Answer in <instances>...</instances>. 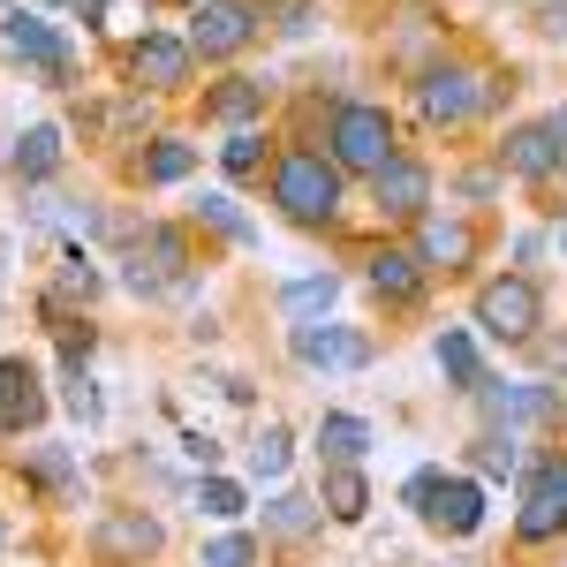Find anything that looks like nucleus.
Listing matches in <instances>:
<instances>
[{
  "label": "nucleus",
  "mask_w": 567,
  "mask_h": 567,
  "mask_svg": "<svg viewBox=\"0 0 567 567\" xmlns=\"http://www.w3.org/2000/svg\"><path fill=\"white\" fill-rule=\"evenodd\" d=\"M272 197H280L288 219L318 227V219H333V205H341V175H333L318 152H288V159L272 167Z\"/></svg>",
  "instance_id": "obj_1"
},
{
  "label": "nucleus",
  "mask_w": 567,
  "mask_h": 567,
  "mask_svg": "<svg viewBox=\"0 0 567 567\" xmlns=\"http://www.w3.org/2000/svg\"><path fill=\"white\" fill-rule=\"evenodd\" d=\"M386 159H393V122H386V106H363V99L333 106V167L379 175Z\"/></svg>",
  "instance_id": "obj_2"
},
{
  "label": "nucleus",
  "mask_w": 567,
  "mask_h": 567,
  "mask_svg": "<svg viewBox=\"0 0 567 567\" xmlns=\"http://www.w3.org/2000/svg\"><path fill=\"white\" fill-rule=\"evenodd\" d=\"M409 499H416L439 529H454V537H470V529L484 523V492L470 477H454V484L446 477H409Z\"/></svg>",
  "instance_id": "obj_3"
},
{
  "label": "nucleus",
  "mask_w": 567,
  "mask_h": 567,
  "mask_svg": "<svg viewBox=\"0 0 567 567\" xmlns=\"http://www.w3.org/2000/svg\"><path fill=\"white\" fill-rule=\"evenodd\" d=\"M477 326L492 341H529L537 333V288L529 280H492L477 296Z\"/></svg>",
  "instance_id": "obj_4"
},
{
  "label": "nucleus",
  "mask_w": 567,
  "mask_h": 567,
  "mask_svg": "<svg viewBox=\"0 0 567 567\" xmlns=\"http://www.w3.org/2000/svg\"><path fill=\"white\" fill-rule=\"evenodd\" d=\"M258 31V8L250 0H205L189 16V53H243Z\"/></svg>",
  "instance_id": "obj_5"
},
{
  "label": "nucleus",
  "mask_w": 567,
  "mask_h": 567,
  "mask_svg": "<svg viewBox=\"0 0 567 567\" xmlns=\"http://www.w3.org/2000/svg\"><path fill=\"white\" fill-rule=\"evenodd\" d=\"M529 545H545V537H560L567 529V454L560 462H545L537 477H529V499H523V523H515Z\"/></svg>",
  "instance_id": "obj_6"
},
{
  "label": "nucleus",
  "mask_w": 567,
  "mask_h": 567,
  "mask_svg": "<svg viewBox=\"0 0 567 567\" xmlns=\"http://www.w3.org/2000/svg\"><path fill=\"white\" fill-rule=\"evenodd\" d=\"M416 99H424V122H470L484 106V84L470 69H432V76L416 84Z\"/></svg>",
  "instance_id": "obj_7"
},
{
  "label": "nucleus",
  "mask_w": 567,
  "mask_h": 567,
  "mask_svg": "<svg viewBox=\"0 0 567 567\" xmlns=\"http://www.w3.org/2000/svg\"><path fill=\"white\" fill-rule=\"evenodd\" d=\"M91 545H99V553H106L114 567H144L152 553H159V523H152L144 507H130V515H106Z\"/></svg>",
  "instance_id": "obj_8"
},
{
  "label": "nucleus",
  "mask_w": 567,
  "mask_h": 567,
  "mask_svg": "<svg viewBox=\"0 0 567 567\" xmlns=\"http://www.w3.org/2000/svg\"><path fill=\"white\" fill-rule=\"evenodd\" d=\"M182 265H189V250H182L175 227H144V235L130 243V280L136 288H167Z\"/></svg>",
  "instance_id": "obj_9"
},
{
  "label": "nucleus",
  "mask_w": 567,
  "mask_h": 567,
  "mask_svg": "<svg viewBox=\"0 0 567 567\" xmlns=\"http://www.w3.org/2000/svg\"><path fill=\"white\" fill-rule=\"evenodd\" d=\"M371 197H379V213H393V219H416L424 205H432V175H424L416 159H386V167L371 175Z\"/></svg>",
  "instance_id": "obj_10"
},
{
  "label": "nucleus",
  "mask_w": 567,
  "mask_h": 567,
  "mask_svg": "<svg viewBox=\"0 0 567 567\" xmlns=\"http://www.w3.org/2000/svg\"><path fill=\"white\" fill-rule=\"evenodd\" d=\"M130 76L144 91H175L189 84V39H167V31H152V39L130 53Z\"/></svg>",
  "instance_id": "obj_11"
},
{
  "label": "nucleus",
  "mask_w": 567,
  "mask_h": 567,
  "mask_svg": "<svg viewBox=\"0 0 567 567\" xmlns=\"http://www.w3.org/2000/svg\"><path fill=\"white\" fill-rule=\"evenodd\" d=\"M499 159H507V175H553V167H560L567 159V136L553 130V122H529V130H515L507 136V152H499Z\"/></svg>",
  "instance_id": "obj_12"
},
{
  "label": "nucleus",
  "mask_w": 567,
  "mask_h": 567,
  "mask_svg": "<svg viewBox=\"0 0 567 567\" xmlns=\"http://www.w3.org/2000/svg\"><path fill=\"white\" fill-rule=\"evenodd\" d=\"M296 355H303L310 371H349V363H363V333H349V326H296Z\"/></svg>",
  "instance_id": "obj_13"
},
{
  "label": "nucleus",
  "mask_w": 567,
  "mask_h": 567,
  "mask_svg": "<svg viewBox=\"0 0 567 567\" xmlns=\"http://www.w3.org/2000/svg\"><path fill=\"white\" fill-rule=\"evenodd\" d=\"M45 393L31 379V363L23 355H0V432H23V424H39Z\"/></svg>",
  "instance_id": "obj_14"
},
{
  "label": "nucleus",
  "mask_w": 567,
  "mask_h": 567,
  "mask_svg": "<svg viewBox=\"0 0 567 567\" xmlns=\"http://www.w3.org/2000/svg\"><path fill=\"white\" fill-rule=\"evenodd\" d=\"M8 45H16L23 61L53 69V76H69V39H61L45 16H23V8H16V16H8Z\"/></svg>",
  "instance_id": "obj_15"
},
{
  "label": "nucleus",
  "mask_w": 567,
  "mask_h": 567,
  "mask_svg": "<svg viewBox=\"0 0 567 567\" xmlns=\"http://www.w3.org/2000/svg\"><path fill=\"white\" fill-rule=\"evenodd\" d=\"M205 114L213 122H250V114H265V84L258 76H227V84L205 91Z\"/></svg>",
  "instance_id": "obj_16"
},
{
  "label": "nucleus",
  "mask_w": 567,
  "mask_h": 567,
  "mask_svg": "<svg viewBox=\"0 0 567 567\" xmlns=\"http://www.w3.org/2000/svg\"><path fill=\"white\" fill-rule=\"evenodd\" d=\"M371 288L409 303V296L424 288V258H416V250H379V258H371Z\"/></svg>",
  "instance_id": "obj_17"
},
{
  "label": "nucleus",
  "mask_w": 567,
  "mask_h": 567,
  "mask_svg": "<svg viewBox=\"0 0 567 567\" xmlns=\"http://www.w3.org/2000/svg\"><path fill=\"white\" fill-rule=\"evenodd\" d=\"M363 446H371V424H363V416H326V424H318V454H326L333 470H355Z\"/></svg>",
  "instance_id": "obj_18"
},
{
  "label": "nucleus",
  "mask_w": 567,
  "mask_h": 567,
  "mask_svg": "<svg viewBox=\"0 0 567 567\" xmlns=\"http://www.w3.org/2000/svg\"><path fill=\"white\" fill-rule=\"evenodd\" d=\"M318 507H326L333 523H363V507H371V484L355 477V470H326V492H318Z\"/></svg>",
  "instance_id": "obj_19"
},
{
  "label": "nucleus",
  "mask_w": 567,
  "mask_h": 567,
  "mask_svg": "<svg viewBox=\"0 0 567 567\" xmlns=\"http://www.w3.org/2000/svg\"><path fill=\"white\" fill-rule=\"evenodd\" d=\"M333 296H341L333 272H318V280H288V288H280V310H288V318H318V310H333Z\"/></svg>",
  "instance_id": "obj_20"
},
{
  "label": "nucleus",
  "mask_w": 567,
  "mask_h": 567,
  "mask_svg": "<svg viewBox=\"0 0 567 567\" xmlns=\"http://www.w3.org/2000/svg\"><path fill=\"white\" fill-rule=\"evenodd\" d=\"M61 167V130H31L23 144H16V175L23 182H45Z\"/></svg>",
  "instance_id": "obj_21"
},
{
  "label": "nucleus",
  "mask_w": 567,
  "mask_h": 567,
  "mask_svg": "<svg viewBox=\"0 0 567 567\" xmlns=\"http://www.w3.org/2000/svg\"><path fill=\"white\" fill-rule=\"evenodd\" d=\"M492 401V416H507V424H523V416H545L553 409V393L545 386H477Z\"/></svg>",
  "instance_id": "obj_22"
},
{
  "label": "nucleus",
  "mask_w": 567,
  "mask_h": 567,
  "mask_svg": "<svg viewBox=\"0 0 567 567\" xmlns=\"http://www.w3.org/2000/svg\"><path fill=\"white\" fill-rule=\"evenodd\" d=\"M470 250H477V243H470V227H454V219H432V227H424V250H416V258L470 265Z\"/></svg>",
  "instance_id": "obj_23"
},
{
  "label": "nucleus",
  "mask_w": 567,
  "mask_h": 567,
  "mask_svg": "<svg viewBox=\"0 0 567 567\" xmlns=\"http://www.w3.org/2000/svg\"><path fill=\"white\" fill-rule=\"evenodd\" d=\"M310 523H318V499H303V492H280V499L265 507V529H272V537H303Z\"/></svg>",
  "instance_id": "obj_24"
},
{
  "label": "nucleus",
  "mask_w": 567,
  "mask_h": 567,
  "mask_svg": "<svg viewBox=\"0 0 567 567\" xmlns=\"http://www.w3.org/2000/svg\"><path fill=\"white\" fill-rule=\"evenodd\" d=\"M189 167H197V152H189L182 136H159V144L144 152V182H182Z\"/></svg>",
  "instance_id": "obj_25"
},
{
  "label": "nucleus",
  "mask_w": 567,
  "mask_h": 567,
  "mask_svg": "<svg viewBox=\"0 0 567 567\" xmlns=\"http://www.w3.org/2000/svg\"><path fill=\"white\" fill-rule=\"evenodd\" d=\"M439 371H446L454 386H484V379H477V349H470V333H439Z\"/></svg>",
  "instance_id": "obj_26"
},
{
  "label": "nucleus",
  "mask_w": 567,
  "mask_h": 567,
  "mask_svg": "<svg viewBox=\"0 0 567 567\" xmlns=\"http://www.w3.org/2000/svg\"><path fill=\"white\" fill-rule=\"evenodd\" d=\"M197 507H205L213 523H235V515H243V484H227V477H205V484H197Z\"/></svg>",
  "instance_id": "obj_27"
},
{
  "label": "nucleus",
  "mask_w": 567,
  "mask_h": 567,
  "mask_svg": "<svg viewBox=\"0 0 567 567\" xmlns=\"http://www.w3.org/2000/svg\"><path fill=\"white\" fill-rule=\"evenodd\" d=\"M250 470H258V477H280V470H288V432H280V424H265V439L250 446Z\"/></svg>",
  "instance_id": "obj_28"
},
{
  "label": "nucleus",
  "mask_w": 567,
  "mask_h": 567,
  "mask_svg": "<svg viewBox=\"0 0 567 567\" xmlns=\"http://www.w3.org/2000/svg\"><path fill=\"white\" fill-rule=\"evenodd\" d=\"M197 219H213L219 235H235V243H250V219L235 213V197H205V205H197Z\"/></svg>",
  "instance_id": "obj_29"
},
{
  "label": "nucleus",
  "mask_w": 567,
  "mask_h": 567,
  "mask_svg": "<svg viewBox=\"0 0 567 567\" xmlns=\"http://www.w3.org/2000/svg\"><path fill=\"white\" fill-rule=\"evenodd\" d=\"M477 470L484 477H507V470H515V439H499V432L477 439Z\"/></svg>",
  "instance_id": "obj_30"
},
{
  "label": "nucleus",
  "mask_w": 567,
  "mask_h": 567,
  "mask_svg": "<svg viewBox=\"0 0 567 567\" xmlns=\"http://www.w3.org/2000/svg\"><path fill=\"white\" fill-rule=\"evenodd\" d=\"M250 553H258L250 537H213L205 545V567H250Z\"/></svg>",
  "instance_id": "obj_31"
},
{
  "label": "nucleus",
  "mask_w": 567,
  "mask_h": 567,
  "mask_svg": "<svg viewBox=\"0 0 567 567\" xmlns=\"http://www.w3.org/2000/svg\"><path fill=\"white\" fill-rule=\"evenodd\" d=\"M227 175H258V136H250V130L227 144Z\"/></svg>",
  "instance_id": "obj_32"
},
{
  "label": "nucleus",
  "mask_w": 567,
  "mask_h": 567,
  "mask_svg": "<svg viewBox=\"0 0 567 567\" xmlns=\"http://www.w3.org/2000/svg\"><path fill=\"white\" fill-rule=\"evenodd\" d=\"M61 280H69V288H84V296L99 288V272H91V258H84V250H69V265H61Z\"/></svg>",
  "instance_id": "obj_33"
},
{
  "label": "nucleus",
  "mask_w": 567,
  "mask_h": 567,
  "mask_svg": "<svg viewBox=\"0 0 567 567\" xmlns=\"http://www.w3.org/2000/svg\"><path fill=\"white\" fill-rule=\"evenodd\" d=\"M31 470H39L53 492H69V462H61V454H31Z\"/></svg>",
  "instance_id": "obj_34"
},
{
  "label": "nucleus",
  "mask_w": 567,
  "mask_h": 567,
  "mask_svg": "<svg viewBox=\"0 0 567 567\" xmlns=\"http://www.w3.org/2000/svg\"><path fill=\"white\" fill-rule=\"evenodd\" d=\"M69 409H76V416H99V393H91L84 379H69Z\"/></svg>",
  "instance_id": "obj_35"
},
{
  "label": "nucleus",
  "mask_w": 567,
  "mask_h": 567,
  "mask_svg": "<svg viewBox=\"0 0 567 567\" xmlns=\"http://www.w3.org/2000/svg\"><path fill=\"white\" fill-rule=\"evenodd\" d=\"M545 31H553V39H567V0H553V8H545Z\"/></svg>",
  "instance_id": "obj_36"
},
{
  "label": "nucleus",
  "mask_w": 567,
  "mask_h": 567,
  "mask_svg": "<svg viewBox=\"0 0 567 567\" xmlns=\"http://www.w3.org/2000/svg\"><path fill=\"white\" fill-rule=\"evenodd\" d=\"M545 363H553V371H567V341H545Z\"/></svg>",
  "instance_id": "obj_37"
},
{
  "label": "nucleus",
  "mask_w": 567,
  "mask_h": 567,
  "mask_svg": "<svg viewBox=\"0 0 567 567\" xmlns=\"http://www.w3.org/2000/svg\"><path fill=\"white\" fill-rule=\"evenodd\" d=\"M560 250H567V219H560Z\"/></svg>",
  "instance_id": "obj_38"
},
{
  "label": "nucleus",
  "mask_w": 567,
  "mask_h": 567,
  "mask_svg": "<svg viewBox=\"0 0 567 567\" xmlns=\"http://www.w3.org/2000/svg\"><path fill=\"white\" fill-rule=\"evenodd\" d=\"M197 8H205V0H197Z\"/></svg>",
  "instance_id": "obj_39"
}]
</instances>
